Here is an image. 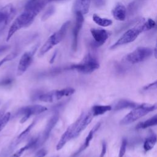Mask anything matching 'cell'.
I'll return each mask as SVG.
<instances>
[{"label":"cell","mask_w":157,"mask_h":157,"mask_svg":"<svg viewBox=\"0 0 157 157\" xmlns=\"http://www.w3.org/2000/svg\"><path fill=\"white\" fill-rule=\"evenodd\" d=\"M47 3V0H28L25 4L24 10L15 19L11 25L6 40H9L17 31L30 26Z\"/></svg>","instance_id":"obj_1"},{"label":"cell","mask_w":157,"mask_h":157,"mask_svg":"<svg viewBox=\"0 0 157 157\" xmlns=\"http://www.w3.org/2000/svg\"><path fill=\"white\" fill-rule=\"evenodd\" d=\"M71 21H67L63 24L59 29L56 32L52 34L46 40L44 44L41 47L39 51L38 56L39 57L42 56L49 50H50L53 47L59 44L65 37L67 33L68 27Z\"/></svg>","instance_id":"obj_2"},{"label":"cell","mask_w":157,"mask_h":157,"mask_svg":"<svg viewBox=\"0 0 157 157\" xmlns=\"http://www.w3.org/2000/svg\"><path fill=\"white\" fill-rule=\"evenodd\" d=\"M156 109V105L148 104H139V105L129 112L127 115L123 118L120 124L121 125L129 124L148 113L153 111Z\"/></svg>","instance_id":"obj_3"},{"label":"cell","mask_w":157,"mask_h":157,"mask_svg":"<svg viewBox=\"0 0 157 157\" xmlns=\"http://www.w3.org/2000/svg\"><path fill=\"white\" fill-rule=\"evenodd\" d=\"M142 32H144V31L142 20L134 27L128 29L124 33H123V34H122L121 37L113 45L110 46V48L113 50L121 45H125L134 41L139 36V34Z\"/></svg>","instance_id":"obj_4"},{"label":"cell","mask_w":157,"mask_h":157,"mask_svg":"<svg viewBox=\"0 0 157 157\" xmlns=\"http://www.w3.org/2000/svg\"><path fill=\"white\" fill-rule=\"evenodd\" d=\"M99 67V63L98 59L90 53H88L80 63L70 66L69 69L82 74H90Z\"/></svg>","instance_id":"obj_5"},{"label":"cell","mask_w":157,"mask_h":157,"mask_svg":"<svg viewBox=\"0 0 157 157\" xmlns=\"http://www.w3.org/2000/svg\"><path fill=\"white\" fill-rule=\"evenodd\" d=\"M153 53V50L149 47H139L126 55V60L131 64L139 63L149 58Z\"/></svg>","instance_id":"obj_6"},{"label":"cell","mask_w":157,"mask_h":157,"mask_svg":"<svg viewBox=\"0 0 157 157\" xmlns=\"http://www.w3.org/2000/svg\"><path fill=\"white\" fill-rule=\"evenodd\" d=\"M93 115L91 111L83 112L77 120L71 124L72 129V139L76 138L91 122Z\"/></svg>","instance_id":"obj_7"},{"label":"cell","mask_w":157,"mask_h":157,"mask_svg":"<svg viewBox=\"0 0 157 157\" xmlns=\"http://www.w3.org/2000/svg\"><path fill=\"white\" fill-rule=\"evenodd\" d=\"M47 110V107L41 105H27L20 108L17 112V115L21 116L20 120L21 123L26 121L31 116L40 114Z\"/></svg>","instance_id":"obj_8"},{"label":"cell","mask_w":157,"mask_h":157,"mask_svg":"<svg viewBox=\"0 0 157 157\" xmlns=\"http://www.w3.org/2000/svg\"><path fill=\"white\" fill-rule=\"evenodd\" d=\"M37 49V45L35 46L33 49L29 51L25 52L22 56H21L18 66H17V74L20 76L23 74L28 69V67L31 64L34 53H36Z\"/></svg>","instance_id":"obj_9"},{"label":"cell","mask_w":157,"mask_h":157,"mask_svg":"<svg viewBox=\"0 0 157 157\" xmlns=\"http://www.w3.org/2000/svg\"><path fill=\"white\" fill-rule=\"evenodd\" d=\"M90 33L94 39L91 43V45L94 48L99 47L104 44L110 34L109 31L101 28H91Z\"/></svg>","instance_id":"obj_10"},{"label":"cell","mask_w":157,"mask_h":157,"mask_svg":"<svg viewBox=\"0 0 157 157\" xmlns=\"http://www.w3.org/2000/svg\"><path fill=\"white\" fill-rule=\"evenodd\" d=\"M75 15V23L72 29V50L74 52H76L78 47V36L80 30L83 26L84 18L83 15L77 13Z\"/></svg>","instance_id":"obj_11"},{"label":"cell","mask_w":157,"mask_h":157,"mask_svg":"<svg viewBox=\"0 0 157 157\" xmlns=\"http://www.w3.org/2000/svg\"><path fill=\"white\" fill-rule=\"evenodd\" d=\"M16 9L12 4H7L0 9V26L2 29L13 18Z\"/></svg>","instance_id":"obj_12"},{"label":"cell","mask_w":157,"mask_h":157,"mask_svg":"<svg viewBox=\"0 0 157 157\" xmlns=\"http://www.w3.org/2000/svg\"><path fill=\"white\" fill-rule=\"evenodd\" d=\"M58 119H59V115H58V113H55L49 119V120L48 121V122L46 124V126L44 130V132H42L41 137L39 139L37 147L43 145L45 142V141L48 139V138L52 132V130L55 127L56 123L58 122Z\"/></svg>","instance_id":"obj_13"},{"label":"cell","mask_w":157,"mask_h":157,"mask_svg":"<svg viewBox=\"0 0 157 157\" xmlns=\"http://www.w3.org/2000/svg\"><path fill=\"white\" fill-rule=\"evenodd\" d=\"M91 0H75L73 4L72 10L74 13H80L82 15L89 12Z\"/></svg>","instance_id":"obj_14"},{"label":"cell","mask_w":157,"mask_h":157,"mask_svg":"<svg viewBox=\"0 0 157 157\" xmlns=\"http://www.w3.org/2000/svg\"><path fill=\"white\" fill-rule=\"evenodd\" d=\"M101 125V123L100 122H99L90 130V131L89 132L86 137L85 138L84 143L82 145V146L80 147V148L78 149V150H77V151L72 155V157H75V156H78L80 153H82L83 151H84L90 145V142L92 140L94 133L99 129Z\"/></svg>","instance_id":"obj_15"},{"label":"cell","mask_w":157,"mask_h":157,"mask_svg":"<svg viewBox=\"0 0 157 157\" xmlns=\"http://www.w3.org/2000/svg\"><path fill=\"white\" fill-rule=\"evenodd\" d=\"M113 18L118 21H124L126 18L127 9L125 6L121 3H117L112 11Z\"/></svg>","instance_id":"obj_16"},{"label":"cell","mask_w":157,"mask_h":157,"mask_svg":"<svg viewBox=\"0 0 157 157\" xmlns=\"http://www.w3.org/2000/svg\"><path fill=\"white\" fill-rule=\"evenodd\" d=\"M36 123V121H33L23 132H21L18 136V137L12 142V144L10 145V147H9V149L7 150V152L10 153L11 151V150L17 146L18 145V144H19L24 139H25L29 134V133L30 132L31 130L32 129V128H33V126H34Z\"/></svg>","instance_id":"obj_17"},{"label":"cell","mask_w":157,"mask_h":157,"mask_svg":"<svg viewBox=\"0 0 157 157\" xmlns=\"http://www.w3.org/2000/svg\"><path fill=\"white\" fill-rule=\"evenodd\" d=\"M71 139H72V129L71 125L67 128V129L61 136L59 140L58 141L56 145V150H61L66 145V144Z\"/></svg>","instance_id":"obj_18"},{"label":"cell","mask_w":157,"mask_h":157,"mask_svg":"<svg viewBox=\"0 0 157 157\" xmlns=\"http://www.w3.org/2000/svg\"><path fill=\"white\" fill-rule=\"evenodd\" d=\"M139 104L127 99L119 100L114 105L113 110L118 111L124 109H134L139 105Z\"/></svg>","instance_id":"obj_19"},{"label":"cell","mask_w":157,"mask_h":157,"mask_svg":"<svg viewBox=\"0 0 157 157\" xmlns=\"http://www.w3.org/2000/svg\"><path fill=\"white\" fill-rule=\"evenodd\" d=\"M53 96L54 101L61 99L64 96H69L73 94L75 92V90L72 88H66L61 90H53Z\"/></svg>","instance_id":"obj_20"},{"label":"cell","mask_w":157,"mask_h":157,"mask_svg":"<svg viewBox=\"0 0 157 157\" xmlns=\"http://www.w3.org/2000/svg\"><path fill=\"white\" fill-rule=\"evenodd\" d=\"M112 109L111 105H94L91 110V112L93 115V117L99 116L105 113V112L110 111Z\"/></svg>","instance_id":"obj_21"},{"label":"cell","mask_w":157,"mask_h":157,"mask_svg":"<svg viewBox=\"0 0 157 157\" xmlns=\"http://www.w3.org/2000/svg\"><path fill=\"white\" fill-rule=\"evenodd\" d=\"M157 124V115H155L151 118L144 121L140 122L137 124L136 128L137 129H145L148 127L156 126Z\"/></svg>","instance_id":"obj_22"},{"label":"cell","mask_w":157,"mask_h":157,"mask_svg":"<svg viewBox=\"0 0 157 157\" xmlns=\"http://www.w3.org/2000/svg\"><path fill=\"white\" fill-rule=\"evenodd\" d=\"M146 0H134L132 1L128 6L127 12L129 15L135 13L142 6Z\"/></svg>","instance_id":"obj_23"},{"label":"cell","mask_w":157,"mask_h":157,"mask_svg":"<svg viewBox=\"0 0 157 157\" xmlns=\"http://www.w3.org/2000/svg\"><path fill=\"white\" fill-rule=\"evenodd\" d=\"M93 20L95 23L102 27H107L112 24V20L106 18H102L96 14L93 15Z\"/></svg>","instance_id":"obj_24"},{"label":"cell","mask_w":157,"mask_h":157,"mask_svg":"<svg viewBox=\"0 0 157 157\" xmlns=\"http://www.w3.org/2000/svg\"><path fill=\"white\" fill-rule=\"evenodd\" d=\"M156 142V136L155 134H151L147 137L144 143V149L145 151L151 150Z\"/></svg>","instance_id":"obj_25"},{"label":"cell","mask_w":157,"mask_h":157,"mask_svg":"<svg viewBox=\"0 0 157 157\" xmlns=\"http://www.w3.org/2000/svg\"><path fill=\"white\" fill-rule=\"evenodd\" d=\"M142 25L144 31H147L154 28L156 26V22L151 18H148L147 20H142Z\"/></svg>","instance_id":"obj_26"},{"label":"cell","mask_w":157,"mask_h":157,"mask_svg":"<svg viewBox=\"0 0 157 157\" xmlns=\"http://www.w3.org/2000/svg\"><path fill=\"white\" fill-rule=\"evenodd\" d=\"M18 52L17 51H13L12 53L8 54L7 55H6L4 58H3L1 60H0V67L3 65L4 63H6V62L10 61L12 59H13L14 58H15L17 55H18Z\"/></svg>","instance_id":"obj_27"},{"label":"cell","mask_w":157,"mask_h":157,"mask_svg":"<svg viewBox=\"0 0 157 157\" xmlns=\"http://www.w3.org/2000/svg\"><path fill=\"white\" fill-rule=\"evenodd\" d=\"M55 12V8L54 6L49 7L43 13L41 17L42 21H45L49 18Z\"/></svg>","instance_id":"obj_28"},{"label":"cell","mask_w":157,"mask_h":157,"mask_svg":"<svg viewBox=\"0 0 157 157\" xmlns=\"http://www.w3.org/2000/svg\"><path fill=\"white\" fill-rule=\"evenodd\" d=\"M128 144V141L126 138H123L121 141L120 148V151H119V157H123L126 152V147Z\"/></svg>","instance_id":"obj_29"},{"label":"cell","mask_w":157,"mask_h":157,"mask_svg":"<svg viewBox=\"0 0 157 157\" xmlns=\"http://www.w3.org/2000/svg\"><path fill=\"white\" fill-rule=\"evenodd\" d=\"M28 149H30V147H29V145H28V144H27L25 146L20 148L19 150H18L15 153H13L10 157H20L22 154L23 153V152L26 150H28Z\"/></svg>","instance_id":"obj_30"},{"label":"cell","mask_w":157,"mask_h":157,"mask_svg":"<svg viewBox=\"0 0 157 157\" xmlns=\"http://www.w3.org/2000/svg\"><path fill=\"white\" fill-rule=\"evenodd\" d=\"M91 1H93V3L96 7L100 8L105 6L107 0H91Z\"/></svg>","instance_id":"obj_31"},{"label":"cell","mask_w":157,"mask_h":157,"mask_svg":"<svg viewBox=\"0 0 157 157\" xmlns=\"http://www.w3.org/2000/svg\"><path fill=\"white\" fill-rule=\"evenodd\" d=\"M107 151V143L105 140H103L102 142V148L99 157H104Z\"/></svg>","instance_id":"obj_32"},{"label":"cell","mask_w":157,"mask_h":157,"mask_svg":"<svg viewBox=\"0 0 157 157\" xmlns=\"http://www.w3.org/2000/svg\"><path fill=\"white\" fill-rule=\"evenodd\" d=\"M13 82V80L10 78H7L2 81H0V86L10 85Z\"/></svg>","instance_id":"obj_33"},{"label":"cell","mask_w":157,"mask_h":157,"mask_svg":"<svg viewBox=\"0 0 157 157\" xmlns=\"http://www.w3.org/2000/svg\"><path fill=\"white\" fill-rule=\"evenodd\" d=\"M156 81H155L153 83H151L148 85L145 86L143 89L144 90H148L150 89H153V88H156Z\"/></svg>","instance_id":"obj_34"},{"label":"cell","mask_w":157,"mask_h":157,"mask_svg":"<svg viewBox=\"0 0 157 157\" xmlns=\"http://www.w3.org/2000/svg\"><path fill=\"white\" fill-rule=\"evenodd\" d=\"M47 153V151L45 149H42L36 153V157H44L46 155Z\"/></svg>","instance_id":"obj_35"},{"label":"cell","mask_w":157,"mask_h":157,"mask_svg":"<svg viewBox=\"0 0 157 157\" xmlns=\"http://www.w3.org/2000/svg\"><path fill=\"white\" fill-rule=\"evenodd\" d=\"M10 48L9 45H0V54L5 52Z\"/></svg>","instance_id":"obj_36"},{"label":"cell","mask_w":157,"mask_h":157,"mask_svg":"<svg viewBox=\"0 0 157 157\" xmlns=\"http://www.w3.org/2000/svg\"><path fill=\"white\" fill-rule=\"evenodd\" d=\"M56 53H57L56 51L53 53V56H52V57L51 58L50 61V63H53L54 62V60H55V58H56Z\"/></svg>","instance_id":"obj_37"},{"label":"cell","mask_w":157,"mask_h":157,"mask_svg":"<svg viewBox=\"0 0 157 157\" xmlns=\"http://www.w3.org/2000/svg\"><path fill=\"white\" fill-rule=\"evenodd\" d=\"M62 1V0H47V2H55V1Z\"/></svg>","instance_id":"obj_38"},{"label":"cell","mask_w":157,"mask_h":157,"mask_svg":"<svg viewBox=\"0 0 157 157\" xmlns=\"http://www.w3.org/2000/svg\"><path fill=\"white\" fill-rule=\"evenodd\" d=\"M56 157H58V156H56Z\"/></svg>","instance_id":"obj_39"}]
</instances>
